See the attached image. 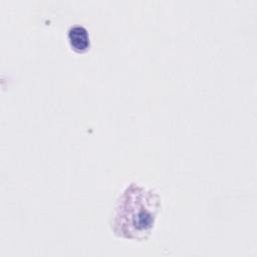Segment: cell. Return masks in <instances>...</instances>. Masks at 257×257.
I'll list each match as a JSON object with an SVG mask.
<instances>
[{"label":"cell","mask_w":257,"mask_h":257,"mask_svg":"<svg viewBox=\"0 0 257 257\" xmlns=\"http://www.w3.org/2000/svg\"><path fill=\"white\" fill-rule=\"evenodd\" d=\"M161 208L160 194L153 188L131 183L119 195L110 220L114 235L135 241L152 234Z\"/></svg>","instance_id":"1"},{"label":"cell","mask_w":257,"mask_h":257,"mask_svg":"<svg viewBox=\"0 0 257 257\" xmlns=\"http://www.w3.org/2000/svg\"><path fill=\"white\" fill-rule=\"evenodd\" d=\"M67 39L71 49L77 53L86 52L90 47L89 33L82 25L70 26L67 31Z\"/></svg>","instance_id":"2"}]
</instances>
